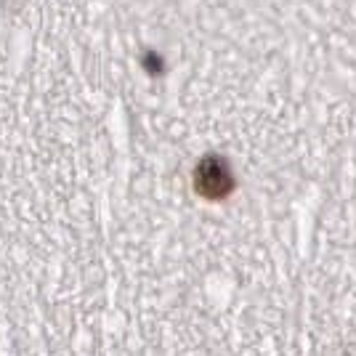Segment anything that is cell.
<instances>
[{"instance_id": "1", "label": "cell", "mask_w": 356, "mask_h": 356, "mask_svg": "<svg viewBox=\"0 0 356 356\" xmlns=\"http://www.w3.org/2000/svg\"><path fill=\"white\" fill-rule=\"evenodd\" d=\"M197 189L205 197H221L229 189V173L221 163L208 160L197 168Z\"/></svg>"}]
</instances>
